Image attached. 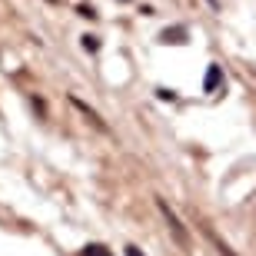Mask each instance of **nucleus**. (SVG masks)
Here are the masks:
<instances>
[{"label":"nucleus","instance_id":"obj_1","mask_svg":"<svg viewBox=\"0 0 256 256\" xmlns=\"http://www.w3.org/2000/svg\"><path fill=\"white\" fill-rule=\"evenodd\" d=\"M156 206H160L163 220L170 223V230H173V236H176V243H180V246H186V243H190V240H186V230H183V223L176 220V213H173V210L166 206V200H156Z\"/></svg>","mask_w":256,"mask_h":256},{"label":"nucleus","instance_id":"obj_4","mask_svg":"<svg viewBox=\"0 0 256 256\" xmlns=\"http://www.w3.org/2000/svg\"><path fill=\"white\" fill-rule=\"evenodd\" d=\"M70 104H74L76 110H84V114L90 116V120H94L96 126H100V130H106V124H104V120H100V116H96V114H94V110H90V106H86V104H80V100H76V96H70Z\"/></svg>","mask_w":256,"mask_h":256},{"label":"nucleus","instance_id":"obj_2","mask_svg":"<svg viewBox=\"0 0 256 256\" xmlns=\"http://www.w3.org/2000/svg\"><path fill=\"white\" fill-rule=\"evenodd\" d=\"M220 84H223V66H220V64H210V70H206V84H203V90H206V94H213V90H216Z\"/></svg>","mask_w":256,"mask_h":256},{"label":"nucleus","instance_id":"obj_8","mask_svg":"<svg viewBox=\"0 0 256 256\" xmlns=\"http://www.w3.org/2000/svg\"><path fill=\"white\" fill-rule=\"evenodd\" d=\"M80 17H90V20H94V17H96V10H94V7H80Z\"/></svg>","mask_w":256,"mask_h":256},{"label":"nucleus","instance_id":"obj_7","mask_svg":"<svg viewBox=\"0 0 256 256\" xmlns=\"http://www.w3.org/2000/svg\"><path fill=\"white\" fill-rule=\"evenodd\" d=\"M213 243H216V250H220V256H236V253H233V250H230V246H226V243H220V240H213Z\"/></svg>","mask_w":256,"mask_h":256},{"label":"nucleus","instance_id":"obj_6","mask_svg":"<svg viewBox=\"0 0 256 256\" xmlns=\"http://www.w3.org/2000/svg\"><path fill=\"white\" fill-rule=\"evenodd\" d=\"M84 47L90 50V54H96V50H100V37H90V34H86V37H84Z\"/></svg>","mask_w":256,"mask_h":256},{"label":"nucleus","instance_id":"obj_10","mask_svg":"<svg viewBox=\"0 0 256 256\" xmlns=\"http://www.w3.org/2000/svg\"><path fill=\"white\" fill-rule=\"evenodd\" d=\"M126 256H143V253H140V246H126Z\"/></svg>","mask_w":256,"mask_h":256},{"label":"nucleus","instance_id":"obj_9","mask_svg":"<svg viewBox=\"0 0 256 256\" xmlns=\"http://www.w3.org/2000/svg\"><path fill=\"white\" fill-rule=\"evenodd\" d=\"M156 94H160V100H176V94H173V90H156Z\"/></svg>","mask_w":256,"mask_h":256},{"label":"nucleus","instance_id":"obj_5","mask_svg":"<svg viewBox=\"0 0 256 256\" xmlns=\"http://www.w3.org/2000/svg\"><path fill=\"white\" fill-rule=\"evenodd\" d=\"M84 256H114V253H110V246H104V243H90V246L84 250Z\"/></svg>","mask_w":256,"mask_h":256},{"label":"nucleus","instance_id":"obj_3","mask_svg":"<svg viewBox=\"0 0 256 256\" xmlns=\"http://www.w3.org/2000/svg\"><path fill=\"white\" fill-rule=\"evenodd\" d=\"M163 44H186V30L183 27H173V30H163L160 34Z\"/></svg>","mask_w":256,"mask_h":256}]
</instances>
